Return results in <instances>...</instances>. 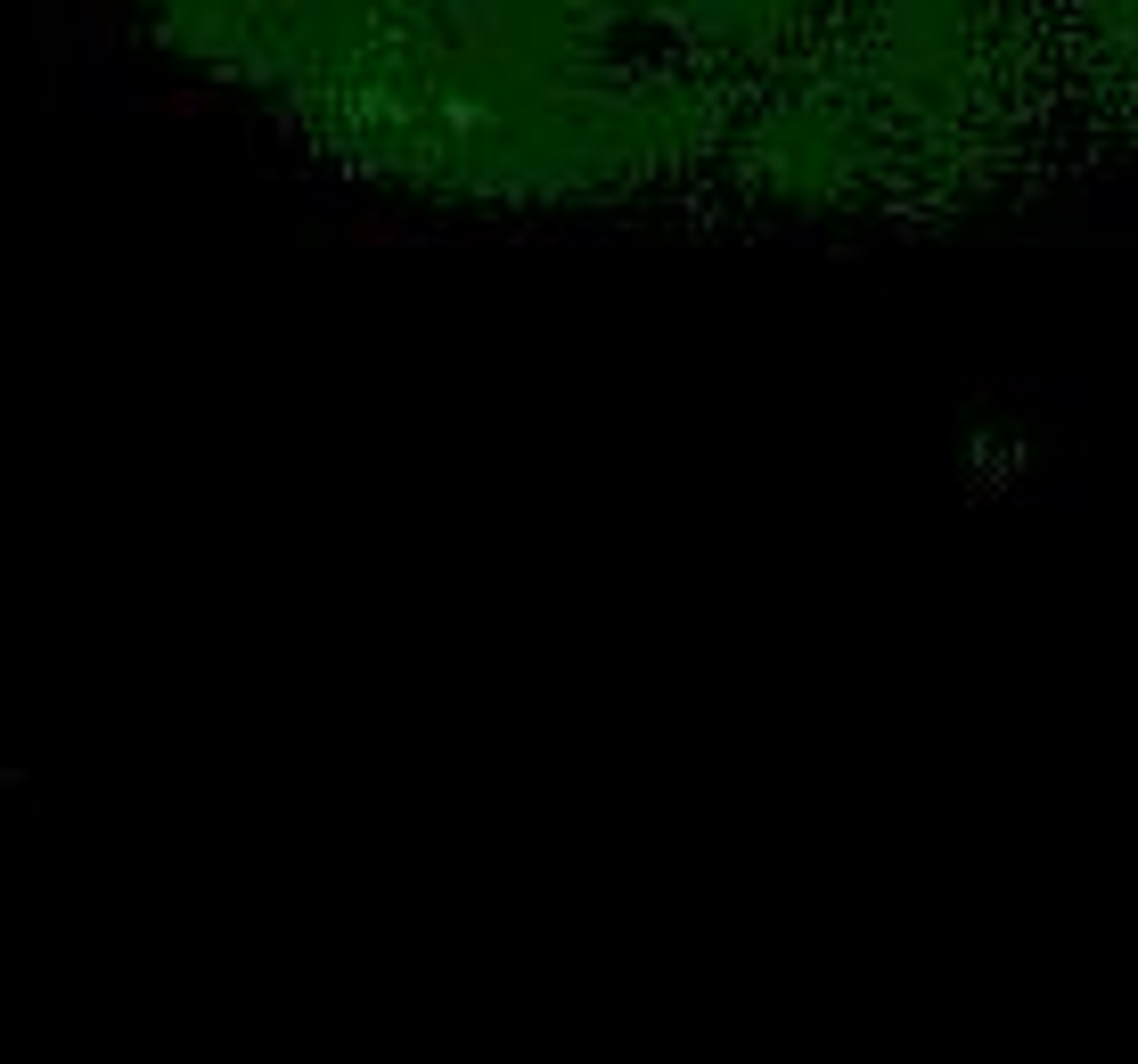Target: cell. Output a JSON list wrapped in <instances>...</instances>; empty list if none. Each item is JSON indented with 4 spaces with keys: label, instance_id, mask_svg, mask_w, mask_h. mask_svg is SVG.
I'll return each mask as SVG.
<instances>
[{
    "label": "cell",
    "instance_id": "2",
    "mask_svg": "<svg viewBox=\"0 0 1138 1064\" xmlns=\"http://www.w3.org/2000/svg\"><path fill=\"white\" fill-rule=\"evenodd\" d=\"M82 25H90V33H107V25H115V0H82Z\"/></svg>",
    "mask_w": 1138,
    "mask_h": 1064
},
{
    "label": "cell",
    "instance_id": "1",
    "mask_svg": "<svg viewBox=\"0 0 1138 1064\" xmlns=\"http://www.w3.org/2000/svg\"><path fill=\"white\" fill-rule=\"evenodd\" d=\"M164 107H172V115H213V107H222V99H213V90H172V99H164Z\"/></svg>",
    "mask_w": 1138,
    "mask_h": 1064
}]
</instances>
